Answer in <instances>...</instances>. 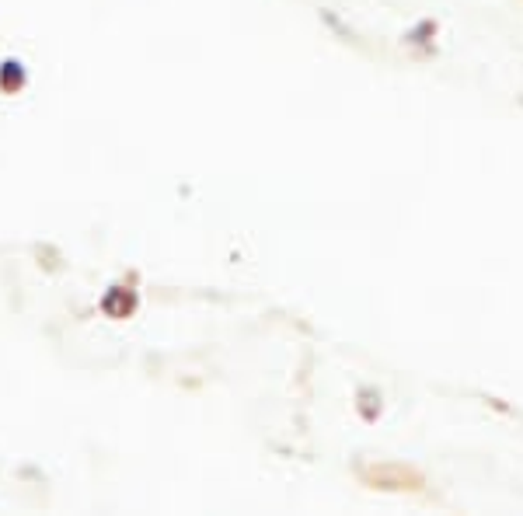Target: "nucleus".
<instances>
[{
  "label": "nucleus",
  "mask_w": 523,
  "mask_h": 516,
  "mask_svg": "<svg viewBox=\"0 0 523 516\" xmlns=\"http://www.w3.org/2000/svg\"><path fill=\"white\" fill-rule=\"evenodd\" d=\"M370 489H422V475L401 468V464H380L373 471H366Z\"/></svg>",
  "instance_id": "nucleus-1"
}]
</instances>
